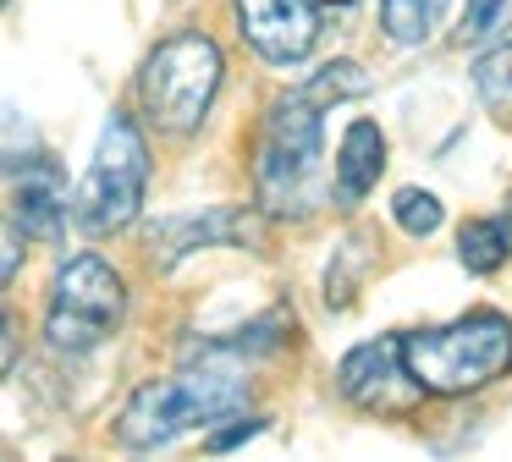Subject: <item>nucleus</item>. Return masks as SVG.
Masks as SVG:
<instances>
[{"mask_svg":"<svg viewBox=\"0 0 512 462\" xmlns=\"http://www.w3.org/2000/svg\"><path fill=\"white\" fill-rule=\"evenodd\" d=\"M248 396L243 380V352L237 347H204L182 363L171 380H149L133 391V402L116 418V440L133 451H155L166 440H177L182 429L221 424L226 413H237Z\"/></svg>","mask_w":512,"mask_h":462,"instance_id":"f257e3e1","label":"nucleus"},{"mask_svg":"<svg viewBox=\"0 0 512 462\" xmlns=\"http://www.w3.org/2000/svg\"><path fill=\"white\" fill-rule=\"evenodd\" d=\"M402 363L430 396H468L485 391L490 380L512 369V319L474 308L452 325L408 330L402 336Z\"/></svg>","mask_w":512,"mask_h":462,"instance_id":"f03ea898","label":"nucleus"},{"mask_svg":"<svg viewBox=\"0 0 512 462\" xmlns=\"http://www.w3.org/2000/svg\"><path fill=\"white\" fill-rule=\"evenodd\" d=\"M320 121H325V105L309 88H287L270 105L265 132H259V154H254V193L265 215L303 220L314 171H320Z\"/></svg>","mask_w":512,"mask_h":462,"instance_id":"7ed1b4c3","label":"nucleus"},{"mask_svg":"<svg viewBox=\"0 0 512 462\" xmlns=\"http://www.w3.org/2000/svg\"><path fill=\"white\" fill-rule=\"evenodd\" d=\"M215 88H221V44L210 33H177L149 50L144 72H138V105L155 132L188 138L210 116Z\"/></svg>","mask_w":512,"mask_h":462,"instance_id":"20e7f679","label":"nucleus"},{"mask_svg":"<svg viewBox=\"0 0 512 462\" xmlns=\"http://www.w3.org/2000/svg\"><path fill=\"white\" fill-rule=\"evenodd\" d=\"M149 193V143L127 110H111L100 132V149L89 160V176L78 187V226L105 237L138 220Z\"/></svg>","mask_w":512,"mask_h":462,"instance_id":"39448f33","label":"nucleus"},{"mask_svg":"<svg viewBox=\"0 0 512 462\" xmlns=\"http://www.w3.org/2000/svg\"><path fill=\"white\" fill-rule=\"evenodd\" d=\"M127 319V286L100 253H72L61 259L50 281V314L45 341L56 352H89Z\"/></svg>","mask_w":512,"mask_h":462,"instance_id":"423d86ee","label":"nucleus"},{"mask_svg":"<svg viewBox=\"0 0 512 462\" xmlns=\"http://www.w3.org/2000/svg\"><path fill=\"white\" fill-rule=\"evenodd\" d=\"M237 33L265 66H298L320 39V6L314 0H232Z\"/></svg>","mask_w":512,"mask_h":462,"instance_id":"0eeeda50","label":"nucleus"},{"mask_svg":"<svg viewBox=\"0 0 512 462\" xmlns=\"http://www.w3.org/2000/svg\"><path fill=\"white\" fill-rule=\"evenodd\" d=\"M12 171V226L39 242H56L72 220V187L56 154H28V165H6Z\"/></svg>","mask_w":512,"mask_h":462,"instance_id":"6e6552de","label":"nucleus"},{"mask_svg":"<svg viewBox=\"0 0 512 462\" xmlns=\"http://www.w3.org/2000/svg\"><path fill=\"white\" fill-rule=\"evenodd\" d=\"M336 385H342V396L358 402V407L413 402V396H424L419 380L408 374V363H402V336H380V341L353 347L342 358V369H336Z\"/></svg>","mask_w":512,"mask_h":462,"instance_id":"1a4fd4ad","label":"nucleus"},{"mask_svg":"<svg viewBox=\"0 0 512 462\" xmlns=\"http://www.w3.org/2000/svg\"><path fill=\"white\" fill-rule=\"evenodd\" d=\"M221 242L248 248V242H254V215H248V209H210V215L160 220L155 237H149V259H155V270H171V264L188 259L193 248H221Z\"/></svg>","mask_w":512,"mask_h":462,"instance_id":"9d476101","label":"nucleus"},{"mask_svg":"<svg viewBox=\"0 0 512 462\" xmlns=\"http://www.w3.org/2000/svg\"><path fill=\"white\" fill-rule=\"evenodd\" d=\"M380 171H386V132H380V121H353V127L342 132V149H336L331 198L342 209L364 204L369 187L380 182Z\"/></svg>","mask_w":512,"mask_h":462,"instance_id":"9b49d317","label":"nucleus"},{"mask_svg":"<svg viewBox=\"0 0 512 462\" xmlns=\"http://www.w3.org/2000/svg\"><path fill=\"white\" fill-rule=\"evenodd\" d=\"M441 11H446V0H380V28H386L391 44L419 50V44L435 33Z\"/></svg>","mask_w":512,"mask_h":462,"instance_id":"f8f14e48","label":"nucleus"},{"mask_svg":"<svg viewBox=\"0 0 512 462\" xmlns=\"http://www.w3.org/2000/svg\"><path fill=\"white\" fill-rule=\"evenodd\" d=\"M507 231H501V220L490 215V220H468L463 231H457V259H463V270H474V275H490V270H501L507 264Z\"/></svg>","mask_w":512,"mask_h":462,"instance_id":"ddd939ff","label":"nucleus"},{"mask_svg":"<svg viewBox=\"0 0 512 462\" xmlns=\"http://www.w3.org/2000/svg\"><path fill=\"white\" fill-rule=\"evenodd\" d=\"M474 88H479V99H485L490 116H496L501 127H512V44L479 55L474 61Z\"/></svg>","mask_w":512,"mask_h":462,"instance_id":"4468645a","label":"nucleus"},{"mask_svg":"<svg viewBox=\"0 0 512 462\" xmlns=\"http://www.w3.org/2000/svg\"><path fill=\"white\" fill-rule=\"evenodd\" d=\"M391 220H397L408 237H435L446 209H441V198L424 193V187H397V193H391Z\"/></svg>","mask_w":512,"mask_h":462,"instance_id":"2eb2a0df","label":"nucleus"},{"mask_svg":"<svg viewBox=\"0 0 512 462\" xmlns=\"http://www.w3.org/2000/svg\"><path fill=\"white\" fill-rule=\"evenodd\" d=\"M303 88H309L320 105H336V99H364L369 94V72L358 61H331V66H320Z\"/></svg>","mask_w":512,"mask_h":462,"instance_id":"dca6fc26","label":"nucleus"},{"mask_svg":"<svg viewBox=\"0 0 512 462\" xmlns=\"http://www.w3.org/2000/svg\"><path fill=\"white\" fill-rule=\"evenodd\" d=\"M512 11V0H468V17H463V44H479L501 28V17Z\"/></svg>","mask_w":512,"mask_h":462,"instance_id":"f3484780","label":"nucleus"},{"mask_svg":"<svg viewBox=\"0 0 512 462\" xmlns=\"http://www.w3.org/2000/svg\"><path fill=\"white\" fill-rule=\"evenodd\" d=\"M254 435H265V418H248V424H232V429H215L210 451H215V457H226V451H237V446H243V440H254Z\"/></svg>","mask_w":512,"mask_h":462,"instance_id":"a211bd4d","label":"nucleus"},{"mask_svg":"<svg viewBox=\"0 0 512 462\" xmlns=\"http://www.w3.org/2000/svg\"><path fill=\"white\" fill-rule=\"evenodd\" d=\"M17 237H23V231H17V226H6V264H0V275H6V281H12V275H17V264H23V242H17Z\"/></svg>","mask_w":512,"mask_h":462,"instance_id":"6ab92c4d","label":"nucleus"},{"mask_svg":"<svg viewBox=\"0 0 512 462\" xmlns=\"http://www.w3.org/2000/svg\"><path fill=\"white\" fill-rule=\"evenodd\" d=\"M501 220V231H507V248H512V215H496Z\"/></svg>","mask_w":512,"mask_h":462,"instance_id":"aec40b11","label":"nucleus"}]
</instances>
